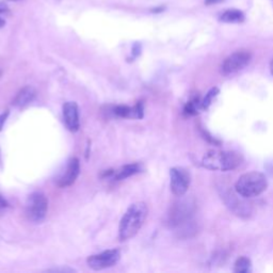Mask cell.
<instances>
[{"label":"cell","instance_id":"12","mask_svg":"<svg viewBox=\"0 0 273 273\" xmlns=\"http://www.w3.org/2000/svg\"><path fill=\"white\" fill-rule=\"evenodd\" d=\"M36 92L35 89L30 86H27L21 89V90L18 93V95L15 96L13 100V106L18 108H24L27 105L33 102V99L36 98Z\"/></svg>","mask_w":273,"mask_h":273},{"label":"cell","instance_id":"20","mask_svg":"<svg viewBox=\"0 0 273 273\" xmlns=\"http://www.w3.org/2000/svg\"><path fill=\"white\" fill-rule=\"evenodd\" d=\"M9 110H5L4 112H2L1 114H0V131L2 130V128L4 126V123H5V121H7L8 119V116H9Z\"/></svg>","mask_w":273,"mask_h":273},{"label":"cell","instance_id":"24","mask_svg":"<svg viewBox=\"0 0 273 273\" xmlns=\"http://www.w3.org/2000/svg\"><path fill=\"white\" fill-rule=\"evenodd\" d=\"M222 1H224V0H205V3L207 5H210V4H216V3H219Z\"/></svg>","mask_w":273,"mask_h":273},{"label":"cell","instance_id":"9","mask_svg":"<svg viewBox=\"0 0 273 273\" xmlns=\"http://www.w3.org/2000/svg\"><path fill=\"white\" fill-rule=\"evenodd\" d=\"M80 174V163L78 158H71L66 164L64 173L59 177L58 186L61 188H66L73 185Z\"/></svg>","mask_w":273,"mask_h":273},{"label":"cell","instance_id":"7","mask_svg":"<svg viewBox=\"0 0 273 273\" xmlns=\"http://www.w3.org/2000/svg\"><path fill=\"white\" fill-rule=\"evenodd\" d=\"M170 186L172 193L176 197H182L188 191L189 186H190L191 176L189 171L181 168V166H175L170 170Z\"/></svg>","mask_w":273,"mask_h":273},{"label":"cell","instance_id":"10","mask_svg":"<svg viewBox=\"0 0 273 273\" xmlns=\"http://www.w3.org/2000/svg\"><path fill=\"white\" fill-rule=\"evenodd\" d=\"M63 119L65 126L72 132L79 130L80 121H79V110L78 106L74 102H68L63 105Z\"/></svg>","mask_w":273,"mask_h":273},{"label":"cell","instance_id":"8","mask_svg":"<svg viewBox=\"0 0 273 273\" xmlns=\"http://www.w3.org/2000/svg\"><path fill=\"white\" fill-rule=\"evenodd\" d=\"M251 54L248 52L234 53L224 60L221 66V71L224 75H232L243 70L250 63Z\"/></svg>","mask_w":273,"mask_h":273},{"label":"cell","instance_id":"5","mask_svg":"<svg viewBox=\"0 0 273 273\" xmlns=\"http://www.w3.org/2000/svg\"><path fill=\"white\" fill-rule=\"evenodd\" d=\"M194 205L191 200H182L175 203L168 215V224L171 227H181L189 223L194 213Z\"/></svg>","mask_w":273,"mask_h":273},{"label":"cell","instance_id":"23","mask_svg":"<svg viewBox=\"0 0 273 273\" xmlns=\"http://www.w3.org/2000/svg\"><path fill=\"white\" fill-rule=\"evenodd\" d=\"M164 9H165L164 7L154 8V9H152V10H150V12H152V13H155V14H156V13H161V12H164Z\"/></svg>","mask_w":273,"mask_h":273},{"label":"cell","instance_id":"22","mask_svg":"<svg viewBox=\"0 0 273 273\" xmlns=\"http://www.w3.org/2000/svg\"><path fill=\"white\" fill-rule=\"evenodd\" d=\"M8 11H9L8 5L5 4V3H3V2H0V14L8 12Z\"/></svg>","mask_w":273,"mask_h":273},{"label":"cell","instance_id":"4","mask_svg":"<svg viewBox=\"0 0 273 273\" xmlns=\"http://www.w3.org/2000/svg\"><path fill=\"white\" fill-rule=\"evenodd\" d=\"M48 210V200L42 192H35L26 202L27 218L33 223H42L45 220Z\"/></svg>","mask_w":273,"mask_h":273},{"label":"cell","instance_id":"16","mask_svg":"<svg viewBox=\"0 0 273 273\" xmlns=\"http://www.w3.org/2000/svg\"><path fill=\"white\" fill-rule=\"evenodd\" d=\"M200 109H203L202 100L199 98V96H194L185 105V108H183V113L189 116H193V115L199 114Z\"/></svg>","mask_w":273,"mask_h":273},{"label":"cell","instance_id":"26","mask_svg":"<svg viewBox=\"0 0 273 273\" xmlns=\"http://www.w3.org/2000/svg\"><path fill=\"white\" fill-rule=\"evenodd\" d=\"M270 71H271V74L273 75V59L271 61V63H270Z\"/></svg>","mask_w":273,"mask_h":273},{"label":"cell","instance_id":"18","mask_svg":"<svg viewBox=\"0 0 273 273\" xmlns=\"http://www.w3.org/2000/svg\"><path fill=\"white\" fill-rule=\"evenodd\" d=\"M219 89L218 88H213V89H210V90L208 91V93L206 94L204 99L202 100V108L203 109H207L209 106L211 105V103L214 102V99L218 96V94H219Z\"/></svg>","mask_w":273,"mask_h":273},{"label":"cell","instance_id":"25","mask_svg":"<svg viewBox=\"0 0 273 273\" xmlns=\"http://www.w3.org/2000/svg\"><path fill=\"white\" fill-rule=\"evenodd\" d=\"M4 25H5V21H4V19L0 18V28H2Z\"/></svg>","mask_w":273,"mask_h":273},{"label":"cell","instance_id":"2","mask_svg":"<svg viewBox=\"0 0 273 273\" xmlns=\"http://www.w3.org/2000/svg\"><path fill=\"white\" fill-rule=\"evenodd\" d=\"M242 161L240 154L231 150H209L204 155L202 164L213 171H231L238 168Z\"/></svg>","mask_w":273,"mask_h":273},{"label":"cell","instance_id":"1","mask_svg":"<svg viewBox=\"0 0 273 273\" xmlns=\"http://www.w3.org/2000/svg\"><path fill=\"white\" fill-rule=\"evenodd\" d=\"M147 217V206L143 202L130 205L122 218L119 226V237L121 240H128L135 237L141 230Z\"/></svg>","mask_w":273,"mask_h":273},{"label":"cell","instance_id":"13","mask_svg":"<svg viewBox=\"0 0 273 273\" xmlns=\"http://www.w3.org/2000/svg\"><path fill=\"white\" fill-rule=\"evenodd\" d=\"M225 203L226 205L230 207L233 211H235V213L239 216H242V215H246L248 216L251 213V209H250V204H247L242 202L239 199H237L235 196H234L233 193H227V196H225Z\"/></svg>","mask_w":273,"mask_h":273},{"label":"cell","instance_id":"19","mask_svg":"<svg viewBox=\"0 0 273 273\" xmlns=\"http://www.w3.org/2000/svg\"><path fill=\"white\" fill-rule=\"evenodd\" d=\"M141 50H142V46L140 43H135L132 46V50H131V55H132V58H138L139 55H141Z\"/></svg>","mask_w":273,"mask_h":273},{"label":"cell","instance_id":"6","mask_svg":"<svg viewBox=\"0 0 273 273\" xmlns=\"http://www.w3.org/2000/svg\"><path fill=\"white\" fill-rule=\"evenodd\" d=\"M121 258V252L119 249H112L104 251L102 253L89 256L87 259L88 266L91 269L99 271L110 268L119 263Z\"/></svg>","mask_w":273,"mask_h":273},{"label":"cell","instance_id":"11","mask_svg":"<svg viewBox=\"0 0 273 273\" xmlns=\"http://www.w3.org/2000/svg\"><path fill=\"white\" fill-rule=\"evenodd\" d=\"M113 113L123 119H142L144 116V105L142 102H139L135 107L129 106H116L113 109Z\"/></svg>","mask_w":273,"mask_h":273},{"label":"cell","instance_id":"27","mask_svg":"<svg viewBox=\"0 0 273 273\" xmlns=\"http://www.w3.org/2000/svg\"><path fill=\"white\" fill-rule=\"evenodd\" d=\"M10 1H18V0H10Z\"/></svg>","mask_w":273,"mask_h":273},{"label":"cell","instance_id":"15","mask_svg":"<svg viewBox=\"0 0 273 273\" xmlns=\"http://www.w3.org/2000/svg\"><path fill=\"white\" fill-rule=\"evenodd\" d=\"M246 19V16L241 12V11L236 10V9H231L226 10L220 16V20L223 23L227 24H238L242 23Z\"/></svg>","mask_w":273,"mask_h":273},{"label":"cell","instance_id":"3","mask_svg":"<svg viewBox=\"0 0 273 273\" xmlns=\"http://www.w3.org/2000/svg\"><path fill=\"white\" fill-rule=\"evenodd\" d=\"M268 182L263 173L259 172H249L238 178L235 185L237 194L242 198H254L266 191Z\"/></svg>","mask_w":273,"mask_h":273},{"label":"cell","instance_id":"21","mask_svg":"<svg viewBox=\"0 0 273 273\" xmlns=\"http://www.w3.org/2000/svg\"><path fill=\"white\" fill-rule=\"evenodd\" d=\"M9 207V203L5 200V199L0 194V214L2 213V211Z\"/></svg>","mask_w":273,"mask_h":273},{"label":"cell","instance_id":"17","mask_svg":"<svg viewBox=\"0 0 273 273\" xmlns=\"http://www.w3.org/2000/svg\"><path fill=\"white\" fill-rule=\"evenodd\" d=\"M234 271L236 273H250L252 271V263H251V260L248 257L241 256V257H239L236 260Z\"/></svg>","mask_w":273,"mask_h":273},{"label":"cell","instance_id":"14","mask_svg":"<svg viewBox=\"0 0 273 273\" xmlns=\"http://www.w3.org/2000/svg\"><path fill=\"white\" fill-rule=\"evenodd\" d=\"M141 170H142V166L140 164H126L124 166H122V168L119 169L118 171H114L113 178L114 181H123L132 175L140 173Z\"/></svg>","mask_w":273,"mask_h":273}]
</instances>
